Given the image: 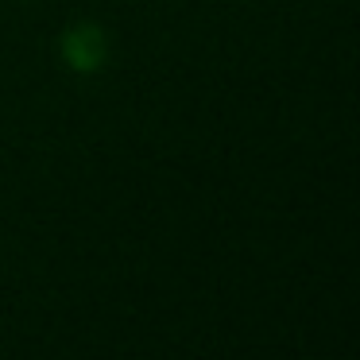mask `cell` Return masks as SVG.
Here are the masks:
<instances>
[{
	"label": "cell",
	"mask_w": 360,
	"mask_h": 360,
	"mask_svg": "<svg viewBox=\"0 0 360 360\" xmlns=\"http://www.w3.org/2000/svg\"><path fill=\"white\" fill-rule=\"evenodd\" d=\"M63 58L74 74H94V70H101L105 58H109V39H105V32L97 24L78 20V24H70L63 35Z\"/></svg>",
	"instance_id": "6da1fadb"
}]
</instances>
